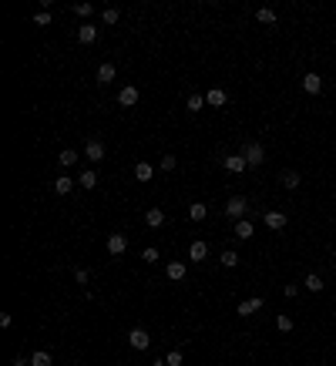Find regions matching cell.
I'll return each instance as SVG.
<instances>
[{
	"mask_svg": "<svg viewBox=\"0 0 336 366\" xmlns=\"http://www.w3.org/2000/svg\"><path fill=\"white\" fill-rule=\"evenodd\" d=\"M78 181L84 185V189H94V185H98V171L88 168V171H81V175H78Z\"/></svg>",
	"mask_w": 336,
	"mask_h": 366,
	"instance_id": "24",
	"label": "cell"
},
{
	"mask_svg": "<svg viewBox=\"0 0 336 366\" xmlns=\"http://www.w3.org/2000/svg\"><path fill=\"white\" fill-rule=\"evenodd\" d=\"M74 279H78V282H81V286H88V269H74Z\"/></svg>",
	"mask_w": 336,
	"mask_h": 366,
	"instance_id": "36",
	"label": "cell"
},
{
	"mask_svg": "<svg viewBox=\"0 0 336 366\" xmlns=\"http://www.w3.org/2000/svg\"><path fill=\"white\" fill-rule=\"evenodd\" d=\"M205 215H209V209H205L202 202H192V205H189V219H192V222H202Z\"/></svg>",
	"mask_w": 336,
	"mask_h": 366,
	"instance_id": "19",
	"label": "cell"
},
{
	"mask_svg": "<svg viewBox=\"0 0 336 366\" xmlns=\"http://www.w3.org/2000/svg\"><path fill=\"white\" fill-rule=\"evenodd\" d=\"M145 222L151 225V229H161V225H165V212H161V209H148L145 212Z\"/></svg>",
	"mask_w": 336,
	"mask_h": 366,
	"instance_id": "14",
	"label": "cell"
},
{
	"mask_svg": "<svg viewBox=\"0 0 336 366\" xmlns=\"http://www.w3.org/2000/svg\"><path fill=\"white\" fill-rule=\"evenodd\" d=\"M78 41H81V44H94V41H98V31H94L91 24H84V27L78 31Z\"/></svg>",
	"mask_w": 336,
	"mask_h": 366,
	"instance_id": "17",
	"label": "cell"
},
{
	"mask_svg": "<svg viewBox=\"0 0 336 366\" xmlns=\"http://www.w3.org/2000/svg\"><path fill=\"white\" fill-rule=\"evenodd\" d=\"M114 78H118V67L114 64H101L98 67V84H111Z\"/></svg>",
	"mask_w": 336,
	"mask_h": 366,
	"instance_id": "12",
	"label": "cell"
},
{
	"mask_svg": "<svg viewBox=\"0 0 336 366\" xmlns=\"http://www.w3.org/2000/svg\"><path fill=\"white\" fill-rule=\"evenodd\" d=\"M296 292H299V286H292V282H289V286H282V296H286V299H292Z\"/></svg>",
	"mask_w": 336,
	"mask_h": 366,
	"instance_id": "37",
	"label": "cell"
},
{
	"mask_svg": "<svg viewBox=\"0 0 336 366\" xmlns=\"http://www.w3.org/2000/svg\"><path fill=\"white\" fill-rule=\"evenodd\" d=\"M246 209H249V202L242 199V195H232V199L225 202V215H229L232 222H242V215H246Z\"/></svg>",
	"mask_w": 336,
	"mask_h": 366,
	"instance_id": "1",
	"label": "cell"
},
{
	"mask_svg": "<svg viewBox=\"0 0 336 366\" xmlns=\"http://www.w3.org/2000/svg\"><path fill=\"white\" fill-rule=\"evenodd\" d=\"M299 181H302V178L296 175V171H282V175H279V185H282V189H299Z\"/></svg>",
	"mask_w": 336,
	"mask_h": 366,
	"instance_id": "18",
	"label": "cell"
},
{
	"mask_svg": "<svg viewBox=\"0 0 336 366\" xmlns=\"http://www.w3.org/2000/svg\"><path fill=\"white\" fill-rule=\"evenodd\" d=\"M118 104H121V108H134V104H138V88L124 84V88L118 91Z\"/></svg>",
	"mask_w": 336,
	"mask_h": 366,
	"instance_id": "5",
	"label": "cell"
},
{
	"mask_svg": "<svg viewBox=\"0 0 336 366\" xmlns=\"http://www.w3.org/2000/svg\"><path fill=\"white\" fill-rule=\"evenodd\" d=\"M225 101H229V94H225L222 88H212L205 94V104H209V108H225Z\"/></svg>",
	"mask_w": 336,
	"mask_h": 366,
	"instance_id": "8",
	"label": "cell"
},
{
	"mask_svg": "<svg viewBox=\"0 0 336 366\" xmlns=\"http://www.w3.org/2000/svg\"><path fill=\"white\" fill-rule=\"evenodd\" d=\"M222 165L229 168L232 175H239V171H246V168H249V161H246V158H242V155H229V158H225V161H222Z\"/></svg>",
	"mask_w": 336,
	"mask_h": 366,
	"instance_id": "9",
	"label": "cell"
},
{
	"mask_svg": "<svg viewBox=\"0 0 336 366\" xmlns=\"http://www.w3.org/2000/svg\"><path fill=\"white\" fill-rule=\"evenodd\" d=\"M219 262H222L225 269H235L239 266V252H235V249H225V252L219 255Z\"/></svg>",
	"mask_w": 336,
	"mask_h": 366,
	"instance_id": "21",
	"label": "cell"
},
{
	"mask_svg": "<svg viewBox=\"0 0 336 366\" xmlns=\"http://www.w3.org/2000/svg\"><path fill=\"white\" fill-rule=\"evenodd\" d=\"M276 329H279V333H289L292 319H289V316H276Z\"/></svg>",
	"mask_w": 336,
	"mask_h": 366,
	"instance_id": "31",
	"label": "cell"
},
{
	"mask_svg": "<svg viewBox=\"0 0 336 366\" xmlns=\"http://www.w3.org/2000/svg\"><path fill=\"white\" fill-rule=\"evenodd\" d=\"M128 343H131V349H138V353H141V349H148V346H151V336L138 326V329H131V333H128Z\"/></svg>",
	"mask_w": 336,
	"mask_h": 366,
	"instance_id": "3",
	"label": "cell"
},
{
	"mask_svg": "<svg viewBox=\"0 0 336 366\" xmlns=\"http://www.w3.org/2000/svg\"><path fill=\"white\" fill-rule=\"evenodd\" d=\"M262 222H266L269 229H286V215H282V212H266Z\"/></svg>",
	"mask_w": 336,
	"mask_h": 366,
	"instance_id": "15",
	"label": "cell"
},
{
	"mask_svg": "<svg viewBox=\"0 0 336 366\" xmlns=\"http://www.w3.org/2000/svg\"><path fill=\"white\" fill-rule=\"evenodd\" d=\"M302 286H306V289H309V292H323V279H319V276H316V272H309V276H306V282H302Z\"/></svg>",
	"mask_w": 336,
	"mask_h": 366,
	"instance_id": "26",
	"label": "cell"
},
{
	"mask_svg": "<svg viewBox=\"0 0 336 366\" xmlns=\"http://www.w3.org/2000/svg\"><path fill=\"white\" fill-rule=\"evenodd\" d=\"M155 366H168V363H155Z\"/></svg>",
	"mask_w": 336,
	"mask_h": 366,
	"instance_id": "38",
	"label": "cell"
},
{
	"mask_svg": "<svg viewBox=\"0 0 336 366\" xmlns=\"http://www.w3.org/2000/svg\"><path fill=\"white\" fill-rule=\"evenodd\" d=\"M71 189H74V178H67V175L54 178V192H57V195H67Z\"/></svg>",
	"mask_w": 336,
	"mask_h": 366,
	"instance_id": "20",
	"label": "cell"
},
{
	"mask_svg": "<svg viewBox=\"0 0 336 366\" xmlns=\"http://www.w3.org/2000/svg\"><path fill=\"white\" fill-rule=\"evenodd\" d=\"M242 158L249 161V168H256V165H262V161H266V148H262L259 141H249L246 148H242Z\"/></svg>",
	"mask_w": 336,
	"mask_h": 366,
	"instance_id": "2",
	"label": "cell"
},
{
	"mask_svg": "<svg viewBox=\"0 0 336 366\" xmlns=\"http://www.w3.org/2000/svg\"><path fill=\"white\" fill-rule=\"evenodd\" d=\"M74 14H78V17H91L94 7H91V4H74Z\"/></svg>",
	"mask_w": 336,
	"mask_h": 366,
	"instance_id": "32",
	"label": "cell"
},
{
	"mask_svg": "<svg viewBox=\"0 0 336 366\" xmlns=\"http://www.w3.org/2000/svg\"><path fill=\"white\" fill-rule=\"evenodd\" d=\"M57 161H61V165H64V168H71V165H78V151H74V148H64V151H61V155H57Z\"/></svg>",
	"mask_w": 336,
	"mask_h": 366,
	"instance_id": "23",
	"label": "cell"
},
{
	"mask_svg": "<svg viewBox=\"0 0 336 366\" xmlns=\"http://www.w3.org/2000/svg\"><path fill=\"white\" fill-rule=\"evenodd\" d=\"M141 259H145V262H151V266H155V262H158V249H145V252H141Z\"/></svg>",
	"mask_w": 336,
	"mask_h": 366,
	"instance_id": "35",
	"label": "cell"
},
{
	"mask_svg": "<svg viewBox=\"0 0 336 366\" xmlns=\"http://www.w3.org/2000/svg\"><path fill=\"white\" fill-rule=\"evenodd\" d=\"M84 155H88V161H91V165H98L101 158H104V144H101V141H94V138H91V141L84 144Z\"/></svg>",
	"mask_w": 336,
	"mask_h": 366,
	"instance_id": "7",
	"label": "cell"
},
{
	"mask_svg": "<svg viewBox=\"0 0 336 366\" xmlns=\"http://www.w3.org/2000/svg\"><path fill=\"white\" fill-rule=\"evenodd\" d=\"M256 21L259 24H276V11H272V7H259V11H256Z\"/></svg>",
	"mask_w": 336,
	"mask_h": 366,
	"instance_id": "27",
	"label": "cell"
},
{
	"mask_svg": "<svg viewBox=\"0 0 336 366\" xmlns=\"http://www.w3.org/2000/svg\"><path fill=\"white\" fill-rule=\"evenodd\" d=\"M165 276L175 279V282H182V279L189 276V269H185V262H168V266H165Z\"/></svg>",
	"mask_w": 336,
	"mask_h": 366,
	"instance_id": "10",
	"label": "cell"
},
{
	"mask_svg": "<svg viewBox=\"0 0 336 366\" xmlns=\"http://www.w3.org/2000/svg\"><path fill=\"white\" fill-rule=\"evenodd\" d=\"M259 309H262V296H252V299H246V302L235 306V316L246 319V316H252V312H259Z\"/></svg>",
	"mask_w": 336,
	"mask_h": 366,
	"instance_id": "4",
	"label": "cell"
},
{
	"mask_svg": "<svg viewBox=\"0 0 336 366\" xmlns=\"http://www.w3.org/2000/svg\"><path fill=\"white\" fill-rule=\"evenodd\" d=\"M302 91H306V94H319V91H323V78H319L316 71H309V74L302 78Z\"/></svg>",
	"mask_w": 336,
	"mask_h": 366,
	"instance_id": "6",
	"label": "cell"
},
{
	"mask_svg": "<svg viewBox=\"0 0 336 366\" xmlns=\"http://www.w3.org/2000/svg\"><path fill=\"white\" fill-rule=\"evenodd\" d=\"M175 165H179V161H175V155H165V158H161V171H175Z\"/></svg>",
	"mask_w": 336,
	"mask_h": 366,
	"instance_id": "34",
	"label": "cell"
},
{
	"mask_svg": "<svg viewBox=\"0 0 336 366\" xmlns=\"http://www.w3.org/2000/svg\"><path fill=\"white\" fill-rule=\"evenodd\" d=\"M31 21L37 24V27H51V21H54V17H51V11H37Z\"/></svg>",
	"mask_w": 336,
	"mask_h": 366,
	"instance_id": "28",
	"label": "cell"
},
{
	"mask_svg": "<svg viewBox=\"0 0 336 366\" xmlns=\"http://www.w3.org/2000/svg\"><path fill=\"white\" fill-rule=\"evenodd\" d=\"M165 363L168 366H182V349H172V353L165 356Z\"/></svg>",
	"mask_w": 336,
	"mask_h": 366,
	"instance_id": "33",
	"label": "cell"
},
{
	"mask_svg": "<svg viewBox=\"0 0 336 366\" xmlns=\"http://www.w3.org/2000/svg\"><path fill=\"white\" fill-rule=\"evenodd\" d=\"M31 366H54V359H51L47 349H37V353L31 356Z\"/></svg>",
	"mask_w": 336,
	"mask_h": 366,
	"instance_id": "22",
	"label": "cell"
},
{
	"mask_svg": "<svg viewBox=\"0 0 336 366\" xmlns=\"http://www.w3.org/2000/svg\"><path fill=\"white\" fill-rule=\"evenodd\" d=\"M124 249H128V239H124L121 232H114L111 239H108V252H111V255H121Z\"/></svg>",
	"mask_w": 336,
	"mask_h": 366,
	"instance_id": "11",
	"label": "cell"
},
{
	"mask_svg": "<svg viewBox=\"0 0 336 366\" xmlns=\"http://www.w3.org/2000/svg\"><path fill=\"white\" fill-rule=\"evenodd\" d=\"M101 21H104V24H108V27H114V24H118V21H121V14H118V11H114V7H108V11H104V14H101Z\"/></svg>",
	"mask_w": 336,
	"mask_h": 366,
	"instance_id": "30",
	"label": "cell"
},
{
	"mask_svg": "<svg viewBox=\"0 0 336 366\" xmlns=\"http://www.w3.org/2000/svg\"><path fill=\"white\" fill-rule=\"evenodd\" d=\"M235 235H239V239H252V235H256V229H252V222H246V219H242V222H235Z\"/></svg>",
	"mask_w": 336,
	"mask_h": 366,
	"instance_id": "25",
	"label": "cell"
},
{
	"mask_svg": "<svg viewBox=\"0 0 336 366\" xmlns=\"http://www.w3.org/2000/svg\"><path fill=\"white\" fill-rule=\"evenodd\" d=\"M134 178H138V181H151V178H155V168L148 165V161H138V165H134Z\"/></svg>",
	"mask_w": 336,
	"mask_h": 366,
	"instance_id": "13",
	"label": "cell"
},
{
	"mask_svg": "<svg viewBox=\"0 0 336 366\" xmlns=\"http://www.w3.org/2000/svg\"><path fill=\"white\" fill-rule=\"evenodd\" d=\"M185 104H189V111H202V108H205V94H189Z\"/></svg>",
	"mask_w": 336,
	"mask_h": 366,
	"instance_id": "29",
	"label": "cell"
},
{
	"mask_svg": "<svg viewBox=\"0 0 336 366\" xmlns=\"http://www.w3.org/2000/svg\"><path fill=\"white\" fill-rule=\"evenodd\" d=\"M205 255H209V245H205V242H192V249H189V259H192V262H202Z\"/></svg>",
	"mask_w": 336,
	"mask_h": 366,
	"instance_id": "16",
	"label": "cell"
}]
</instances>
